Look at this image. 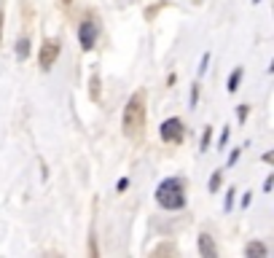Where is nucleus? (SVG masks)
I'll return each instance as SVG.
<instances>
[{
    "mask_svg": "<svg viewBox=\"0 0 274 258\" xmlns=\"http://www.w3.org/2000/svg\"><path fill=\"white\" fill-rule=\"evenodd\" d=\"M240 81H242V70H234V73H231V78H229V86H226V89H229L231 95H234V91L240 89Z\"/></svg>",
    "mask_w": 274,
    "mask_h": 258,
    "instance_id": "1a4fd4ad",
    "label": "nucleus"
},
{
    "mask_svg": "<svg viewBox=\"0 0 274 258\" xmlns=\"http://www.w3.org/2000/svg\"><path fill=\"white\" fill-rule=\"evenodd\" d=\"M247 113H250V105H240V108H236V116H240V124H245Z\"/></svg>",
    "mask_w": 274,
    "mask_h": 258,
    "instance_id": "f8f14e48",
    "label": "nucleus"
},
{
    "mask_svg": "<svg viewBox=\"0 0 274 258\" xmlns=\"http://www.w3.org/2000/svg\"><path fill=\"white\" fill-rule=\"evenodd\" d=\"M221 180H223V172H212V178H210V194H215L221 189Z\"/></svg>",
    "mask_w": 274,
    "mask_h": 258,
    "instance_id": "9d476101",
    "label": "nucleus"
},
{
    "mask_svg": "<svg viewBox=\"0 0 274 258\" xmlns=\"http://www.w3.org/2000/svg\"><path fill=\"white\" fill-rule=\"evenodd\" d=\"M207 65H210V54H205V57H202V65H199V76H205Z\"/></svg>",
    "mask_w": 274,
    "mask_h": 258,
    "instance_id": "2eb2a0df",
    "label": "nucleus"
},
{
    "mask_svg": "<svg viewBox=\"0 0 274 258\" xmlns=\"http://www.w3.org/2000/svg\"><path fill=\"white\" fill-rule=\"evenodd\" d=\"M196 100H199V84H194V89H191V108L196 105Z\"/></svg>",
    "mask_w": 274,
    "mask_h": 258,
    "instance_id": "f3484780",
    "label": "nucleus"
},
{
    "mask_svg": "<svg viewBox=\"0 0 274 258\" xmlns=\"http://www.w3.org/2000/svg\"><path fill=\"white\" fill-rule=\"evenodd\" d=\"M236 159H240V151H231V156H229V164H236Z\"/></svg>",
    "mask_w": 274,
    "mask_h": 258,
    "instance_id": "6ab92c4d",
    "label": "nucleus"
},
{
    "mask_svg": "<svg viewBox=\"0 0 274 258\" xmlns=\"http://www.w3.org/2000/svg\"><path fill=\"white\" fill-rule=\"evenodd\" d=\"M253 3H261V0H253Z\"/></svg>",
    "mask_w": 274,
    "mask_h": 258,
    "instance_id": "5701e85b",
    "label": "nucleus"
},
{
    "mask_svg": "<svg viewBox=\"0 0 274 258\" xmlns=\"http://www.w3.org/2000/svg\"><path fill=\"white\" fill-rule=\"evenodd\" d=\"M27 54H30V41L22 38V41L16 43V60H27Z\"/></svg>",
    "mask_w": 274,
    "mask_h": 258,
    "instance_id": "6e6552de",
    "label": "nucleus"
},
{
    "mask_svg": "<svg viewBox=\"0 0 274 258\" xmlns=\"http://www.w3.org/2000/svg\"><path fill=\"white\" fill-rule=\"evenodd\" d=\"M100 78L97 76H92V100H100Z\"/></svg>",
    "mask_w": 274,
    "mask_h": 258,
    "instance_id": "9b49d317",
    "label": "nucleus"
},
{
    "mask_svg": "<svg viewBox=\"0 0 274 258\" xmlns=\"http://www.w3.org/2000/svg\"><path fill=\"white\" fill-rule=\"evenodd\" d=\"M116 189H118V191H126V189H129V180H126V178H121V180L116 183Z\"/></svg>",
    "mask_w": 274,
    "mask_h": 258,
    "instance_id": "a211bd4d",
    "label": "nucleus"
},
{
    "mask_svg": "<svg viewBox=\"0 0 274 258\" xmlns=\"http://www.w3.org/2000/svg\"><path fill=\"white\" fill-rule=\"evenodd\" d=\"M231 207H234V189L226 194V205H223V210H226V213H231Z\"/></svg>",
    "mask_w": 274,
    "mask_h": 258,
    "instance_id": "ddd939ff",
    "label": "nucleus"
},
{
    "mask_svg": "<svg viewBox=\"0 0 274 258\" xmlns=\"http://www.w3.org/2000/svg\"><path fill=\"white\" fill-rule=\"evenodd\" d=\"M186 137V126L180 119H167L161 124V140L164 143H183Z\"/></svg>",
    "mask_w": 274,
    "mask_h": 258,
    "instance_id": "7ed1b4c3",
    "label": "nucleus"
},
{
    "mask_svg": "<svg viewBox=\"0 0 274 258\" xmlns=\"http://www.w3.org/2000/svg\"><path fill=\"white\" fill-rule=\"evenodd\" d=\"M210 137H212V135H210V126H207V129H205V135H202V145H199L202 151H207V148H210Z\"/></svg>",
    "mask_w": 274,
    "mask_h": 258,
    "instance_id": "4468645a",
    "label": "nucleus"
},
{
    "mask_svg": "<svg viewBox=\"0 0 274 258\" xmlns=\"http://www.w3.org/2000/svg\"><path fill=\"white\" fill-rule=\"evenodd\" d=\"M229 132H231V126H226V129H223V135H221V140H218V145H221V148L226 145V140H229Z\"/></svg>",
    "mask_w": 274,
    "mask_h": 258,
    "instance_id": "dca6fc26",
    "label": "nucleus"
},
{
    "mask_svg": "<svg viewBox=\"0 0 274 258\" xmlns=\"http://www.w3.org/2000/svg\"><path fill=\"white\" fill-rule=\"evenodd\" d=\"M271 186H274V178H266V183H264V191H271Z\"/></svg>",
    "mask_w": 274,
    "mask_h": 258,
    "instance_id": "aec40b11",
    "label": "nucleus"
},
{
    "mask_svg": "<svg viewBox=\"0 0 274 258\" xmlns=\"http://www.w3.org/2000/svg\"><path fill=\"white\" fill-rule=\"evenodd\" d=\"M59 51H62V43H59V41H54V38L46 41V43L41 46V54H38V62H41V67H43V70H49V67L57 62Z\"/></svg>",
    "mask_w": 274,
    "mask_h": 258,
    "instance_id": "20e7f679",
    "label": "nucleus"
},
{
    "mask_svg": "<svg viewBox=\"0 0 274 258\" xmlns=\"http://www.w3.org/2000/svg\"><path fill=\"white\" fill-rule=\"evenodd\" d=\"M156 202L164 210H180L186 207V180L180 178H167L156 189Z\"/></svg>",
    "mask_w": 274,
    "mask_h": 258,
    "instance_id": "f03ea898",
    "label": "nucleus"
},
{
    "mask_svg": "<svg viewBox=\"0 0 274 258\" xmlns=\"http://www.w3.org/2000/svg\"><path fill=\"white\" fill-rule=\"evenodd\" d=\"M78 41H81V49H83V51H92V49H94V43H97V25H94L92 19L81 22Z\"/></svg>",
    "mask_w": 274,
    "mask_h": 258,
    "instance_id": "39448f33",
    "label": "nucleus"
},
{
    "mask_svg": "<svg viewBox=\"0 0 274 258\" xmlns=\"http://www.w3.org/2000/svg\"><path fill=\"white\" fill-rule=\"evenodd\" d=\"M0 43H3V8H0Z\"/></svg>",
    "mask_w": 274,
    "mask_h": 258,
    "instance_id": "412c9836",
    "label": "nucleus"
},
{
    "mask_svg": "<svg viewBox=\"0 0 274 258\" xmlns=\"http://www.w3.org/2000/svg\"><path fill=\"white\" fill-rule=\"evenodd\" d=\"M245 255H247V258H264V255H266V248H264L261 242H250L247 248H245Z\"/></svg>",
    "mask_w": 274,
    "mask_h": 258,
    "instance_id": "0eeeda50",
    "label": "nucleus"
},
{
    "mask_svg": "<svg viewBox=\"0 0 274 258\" xmlns=\"http://www.w3.org/2000/svg\"><path fill=\"white\" fill-rule=\"evenodd\" d=\"M199 253L205 258H215L218 250H215V242H212L210 234H199Z\"/></svg>",
    "mask_w": 274,
    "mask_h": 258,
    "instance_id": "423d86ee",
    "label": "nucleus"
},
{
    "mask_svg": "<svg viewBox=\"0 0 274 258\" xmlns=\"http://www.w3.org/2000/svg\"><path fill=\"white\" fill-rule=\"evenodd\" d=\"M62 3H73V0H62Z\"/></svg>",
    "mask_w": 274,
    "mask_h": 258,
    "instance_id": "4be33fe9",
    "label": "nucleus"
},
{
    "mask_svg": "<svg viewBox=\"0 0 274 258\" xmlns=\"http://www.w3.org/2000/svg\"><path fill=\"white\" fill-rule=\"evenodd\" d=\"M121 126H124V135H129V137L140 135V129L145 126V91H142V89L129 97L126 108H124Z\"/></svg>",
    "mask_w": 274,
    "mask_h": 258,
    "instance_id": "f257e3e1",
    "label": "nucleus"
}]
</instances>
